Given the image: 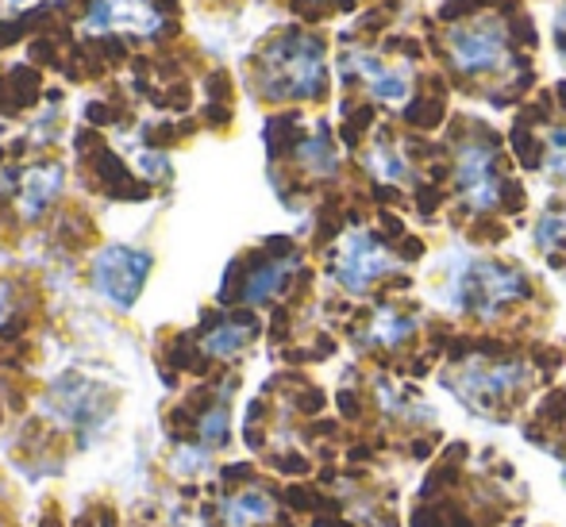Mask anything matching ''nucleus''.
Instances as JSON below:
<instances>
[{
	"label": "nucleus",
	"mask_w": 566,
	"mask_h": 527,
	"mask_svg": "<svg viewBox=\"0 0 566 527\" xmlns=\"http://www.w3.org/2000/svg\"><path fill=\"white\" fill-rule=\"evenodd\" d=\"M266 93L270 101H321L324 97V46L321 39L285 31L274 46H266Z\"/></svg>",
	"instance_id": "f257e3e1"
},
{
	"label": "nucleus",
	"mask_w": 566,
	"mask_h": 527,
	"mask_svg": "<svg viewBox=\"0 0 566 527\" xmlns=\"http://www.w3.org/2000/svg\"><path fill=\"white\" fill-rule=\"evenodd\" d=\"M528 297V282L516 270L497 266V262H462L451 277L448 301L459 313L478 319H493L501 308Z\"/></svg>",
	"instance_id": "f03ea898"
},
{
	"label": "nucleus",
	"mask_w": 566,
	"mask_h": 527,
	"mask_svg": "<svg viewBox=\"0 0 566 527\" xmlns=\"http://www.w3.org/2000/svg\"><path fill=\"white\" fill-rule=\"evenodd\" d=\"M528 381V366L524 362H485V358H470L448 378L451 393L459 397L467 409L493 417L516 397V389Z\"/></svg>",
	"instance_id": "7ed1b4c3"
},
{
	"label": "nucleus",
	"mask_w": 566,
	"mask_h": 527,
	"mask_svg": "<svg viewBox=\"0 0 566 527\" xmlns=\"http://www.w3.org/2000/svg\"><path fill=\"white\" fill-rule=\"evenodd\" d=\"M147 274H150V254L132 251V246H108L97 259V266H93V282H97V289L105 293L116 308L135 305Z\"/></svg>",
	"instance_id": "20e7f679"
},
{
	"label": "nucleus",
	"mask_w": 566,
	"mask_h": 527,
	"mask_svg": "<svg viewBox=\"0 0 566 527\" xmlns=\"http://www.w3.org/2000/svg\"><path fill=\"white\" fill-rule=\"evenodd\" d=\"M397 262L386 246L378 243L374 235L366 231H350L339 246V259H336V277L347 293H366L378 277L394 274Z\"/></svg>",
	"instance_id": "39448f33"
},
{
	"label": "nucleus",
	"mask_w": 566,
	"mask_h": 527,
	"mask_svg": "<svg viewBox=\"0 0 566 527\" xmlns=\"http://www.w3.org/2000/svg\"><path fill=\"white\" fill-rule=\"evenodd\" d=\"M451 62L462 74H497L509 62V39L497 23H474V28H454L448 35Z\"/></svg>",
	"instance_id": "423d86ee"
},
{
	"label": "nucleus",
	"mask_w": 566,
	"mask_h": 527,
	"mask_svg": "<svg viewBox=\"0 0 566 527\" xmlns=\"http://www.w3.org/2000/svg\"><path fill=\"white\" fill-rule=\"evenodd\" d=\"M454 186L470 209H493L501 201V189H505L497 173V155L485 143H467L459 150V162H454Z\"/></svg>",
	"instance_id": "0eeeda50"
},
{
	"label": "nucleus",
	"mask_w": 566,
	"mask_h": 527,
	"mask_svg": "<svg viewBox=\"0 0 566 527\" xmlns=\"http://www.w3.org/2000/svg\"><path fill=\"white\" fill-rule=\"evenodd\" d=\"M51 401L59 404V412L66 417L70 423H77V428H97V423L108 420V412H113V397L105 393L101 386H93V381L77 378V373H66V378L54 386Z\"/></svg>",
	"instance_id": "6e6552de"
},
{
	"label": "nucleus",
	"mask_w": 566,
	"mask_h": 527,
	"mask_svg": "<svg viewBox=\"0 0 566 527\" xmlns=\"http://www.w3.org/2000/svg\"><path fill=\"white\" fill-rule=\"evenodd\" d=\"M350 66H355L358 74L366 77V85H370V93L378 101H389V105H397V101L409 97V89H412L409 70L381 66V62H374L370 54H355V59H350Z\"/></svg>",
	"instance_id": "1a4fd4ad"
},
{
	"label": "nucleus",
	"mask_w": 566,
	"mask_h": 527,
	"mask_svg": "<svg viewBox=\"0 0 566 527\" xmlns=\"http://www.w3.org/2000/svg\"><path fill=\"white\" fill-rule=\"evenodd\" d=\"M293 270H297V259H274V262H262V266H251L247 270V285H243V301L247 305H266L270 297L290 285Z\"/></svg>",
	"instance_id": "9d476101"
},
{
	"label": "nucleus",
	"mask_w": 566,
	"mask_h": 527,
	"mask_svg": "<svg viewBox=\"0 0 566 527\" xmlns=\"http://www.w3.org/2000/svg\"><path fill=\"white\" fill-rule=\"evenodd\" d=\"M277 516L274 500L270 493L262 489H247V493H235V497L224 500V524L228 527H262Z\"/></svg>",
	"instance_id": "9b49d317"
},
{
	"label": "nucleus",
	"mask_w": 566,
	"mask_h": 527,
	"mask_svg": "<svg viewBox=\"0 0 566 527\" xmlns=\"http://www.w3.org/2000/svg\"><path fill=\"white\" fill-rule=\"evenodd\" d=\"M297 155L313 173H336V147L328 139V127H316L313 139H301Z\"/></svg>",
	"instance_id": "f8f14e48"
},
{
	"label": "nucleus",
	"mask_w": 566,
	"mask_h": 527,
	"mask_svg": "<svg viewBox=\"0 0 566 527\" xmlns=\"http://www.w3.org/2000/svg\"><path fill=\"white\" fill-rule=\"evenodd\" d=\"M8 89H12L20 108H35L39 97H43V77H39L35 66H12L8 70Z\"/></svg>",
	"instance_id": "ddd939ff"
},
{
	"label": "nucleus",
	"mask_w": 566,
	"mask_h": 527,
	"mask_svg": "<svg viewBox=\"0 0 566 527\" xmlns=\"http://www.w3.org/2000/svg\"><path fill=\"white\" fill-rule=\"evenodd\" d=\"M59 186H62V170L54 166V170H39L35 178L28 181V193H23V204H28V215H39L51 204V197L59 193Z\"/></svg>",
	"instance_id": "4468645a"
},
{
	"label": "nucleus",
	"mask_w": 566,
	"mask_h": 527,
	"mask_svg": "<svg viewBox=\"0 0 566 527\" xmlns=\"http://www.w3.org/2000/svg\"><path fill=\"white\" fill-rule=\"evenodd\" d=\"M412 331H417V324H412L409 316L378 313V316H374V327H370V339L381 342V347H397V342H405Z\"/></svg>",
	"instance_id": "2eb2a0df"
},
{
	"label": "nucleus",
	"mask_w": 566,
	"mask_h": 527,
	"mask_svg": "<svg viewBox=\"0 0 566 527\" xmlns=\"http://www.w3.org/2000/svg\"><path fill=\"white\" fill-rule=\"evenodd\" d=\"M370 170L378 173L381 181H409L412 178V170H409V162H405L401 155H397L389 143H374V150H370Z\"/></svg>",
	"instance_id": "dca6fc26"
},
{
	"label": "nucleus",
	"mask_w": 566,
	"mask_h": 527,
	"mask_svg": "<svg viewBox=\"0 0 566 527\" xmlns=\"http://www.w3.org/2000/svg\"><path fill=\"white\" fill-rule=\"evenodd\" d=\"M197 435L205 446H224L228 443V409L224 404H212L205 417H197Z\"/></svg>",
	"instance_id": "f3484780"
},
{
	"label": "nucleus",
	"mask_w": 566,
	"mask_h": 527,
	"mask_svg": "<svg viewBox=\"0 0 566 527\" xmlns=\"http://www.w3.org/2000/svg\"><path fill=\"white\" fill-rule=\"evenodd\" d=\"M544 166H547V173H552V178L566 181V127H555V131L547 135Z\"/></svg>",
	"instance_id": "a211bd4d"
},
{
	"label": "nucleus",
	"mask_w": 566,
	"mask_h": 527,
	"mask_svg": "<svg viewBox=\"0 0 566 527\" xmlns=\"http://www.w3.org/2000/svg\"><path fill=\"white\" fill-rule=\"evenodd\" d=\"M536 243L544 246V251H555V246H566V215H559V212L544 215V220L536 223Z\"/></svg>",
	"instance_id": "6ab92c4d"
},
{
	"label": "nucleus",
	"mask_w": 566,
	"mask_h": 527,
	"mask_svg": "<svg viewBox=\"0 0 566 527\" xmlns=\"http://www.w3.org/2000/svg\"><path fill=\"white\" fill-rule=\"evenodd\" d=\"M59 243L70 246V251L90 246L93 243V223L90 220H62L59 223Z\"/></svg>",
	"instance_id": "aec40b11"
},
{
	"label": "nucleus",
	"mask_w": 566,
	"mask_h": 527,
	"mask_svg": "<svg viewBox=\"0 0 566 527\" xmlns=\"http://www.w3.org/2000/svg\"><path fill=\"white\" fill-rule=\"evenodd\" d=\"M93 46H97V54L108 62V66H124V62L132 59V51H127V39H119V35L93 39Z\"/></svg>",
	"instance_id": "412c9836"
},
{
	"label": "nucleus",
	"mask_w": 566,
	"mask_h": 527,
	"mask_svg": "<svg viewBox=\"0 0 566 527\" xmlns=\"http://www.w3.org/2000/svg\"><path fill=\"white\" fill-rule=\"evenodd\" d=\"M85 119H90V127H105V124H127V112L116 108V105H105V101H90L85 105Z\"/></svg>",
	"instance_id": "4be33fe9"
},
{
	"label": "nucleus",
	"mask_w": 566,
	"mask_h": 527,
	"mask_svg": "<svg viewBox=\"0 0 566 527\" xmlns=\"http://www.w3.org/2000/svg\"><path fill=\"white\" fill-rule=\"evenodd\" d=\"M31 62H39V66H66L59 54V43H54L51 35L31 39Z\"/></svg>",
	"instance_id": "5701e85b"
},
{
	"label": "nucleus",
	"mask_w": 566,
	"mask_h": 527,
	"mask_svg": "<svg viewBox=\"0 0 566 527\" xmlns=\"http://www.w3.org/2000/svg\"><path fill=\"white\" fill-rule=\"evenodd\" d=\"M178 139H181L178 124H155V127H147V131H143V143H147L150 150L174 147V143H178Z\"/></svg>",
	"instance_id": "b1692460"
},
{
	"label": "nucleus",
	"mask_w": 566,
	"mask_h": 527,
	"mask_svg": "<svg viewBox=\"0 0 566 527\" xmlns=\"http://www.w3.org/2000/svg\"><path fill=\"white\" fill-rule=\"evenodd\" d=\"M205 93H209L212 105H224V101L231 97V77L224 74V70H212V74L205 77Z\"/></svg>",
	"instance_id": "393cba45"
},
{
	"label": "nucleus",
	"mask_w": 566,
	"mask_h": 527,
	"mask_svg": "<svg viewBox=\"0 0 566 527\" xmlns=\"http://www.w3.org/2000/svg\"><path fill=\"white\" fill-rule=\"evenodd\" d=\"M74 143H77V155H82V158H93L97 150H105V139H101L97 127H82Z\"/></svg>",
	"instance_id": "a878e982"
},
{
	"label": "nucleus",
	"mask_w": 566,
	"mask_h": 527,
	"mask_svg": "<svg viewBox=\"0 0 566 527\" xmlns=\"http://www.w3.org/2000/svg\"><path fill=\"white\" fill-rule=\"evenodd\" d=\"M189 97H193V93H189V82H174L170 89L163 93V105L174 112H189Z\"/></svg>",
	"instance_id": "bb28decb"
},
{
	"label": "nucleus",
	"mask_w": 566,
	"mask_h": 527,
	"mask_svg": "<svg viewBox=\"0 0 566 527\" xmlns=\"http://www.w3.org/2000/svg\"><path fill=\"white\" fill-rule=\"evenodd\" d=\"M23 35H31L23 20H0V46H12L15 39H23Z\"/></svg>",
	"instance_id": "cd10ccee"
},
{
	"label": "nucleus",
	"mask_w": 566,
	"mask_h": 527,
	"mask_svg": "<svg viewBox=\"0 0 566 527\" xmlns=\"http://www.w3.org/2000/svg\"><path fill=\"white\" fill-rule=\"evenodd\" d=\"M509 35L516 39V43H536V28H532L528 20H524V15H516V20H509Z\"/></svg>",
	"instance_id": "c85d7f7f"
},
{
	"label": "nucleus",
	"mask_w": 566,
	"mask_h": 527,
	"mask_svg": "<svg viewBox=\"0 0 566 527\" xmlns=\"http://www.w3.org/2000/svg\"><path fill=\"white\" fill-rule=\"evenodd\" d=\"M478 4H482V0H448V4L440 8V20H459V15L474 12Z\"/></svg>",
	"instance_id": "c756f323"
},
{
	"label": "nucleus",
	"mask_w": 566,
	"mask_h": 527,
	"mask_svg": "<svg viewBox=\"0 0 566 527\" xmlns=\"http://www.w3.org/2000/svg\"><path fill=\"white\" fill-rule=\"evenodd\" d=\"M23 331H28V319H23V316H12L4 327H0V342H15Z\"/></svg>",
	"instance_id": "7c9ffc66"
},
{
	"label": "nucleus",
	"mask_w": 566,
	"mask_h": 527,
	"mask_svg": "<svg viewBox=\"0 0 566 527\" xmlns=\"http://www.w3.org/2000/svg\"><path fill=\"white\" fill-rule=\"evenodd\" d=\"M205 124H209V127H228L231 124L228 105H212V101H209V108H205Z\"/></svg>",
	"instance_id": "2f4dec72"
},
{
	"label": "nucleus",
	"mask_w": 566,
	"mask_h": 527,
	"mask_svg": "<svg viewBox=\"0 0 566 527\" xmlns=\"http://www.w3.org/2000/svg\"><path fill=\"white\" fill-rule=\"evenodd\" d=\"M20 105H15L12 89H8V77H0V116H15Z\"/></svg>",
	"instance_id": "473e14b6"
},
{
	"label": "nucleus",
	"mask_w": 566,
	"mask_h": 527,
	"mask_svg": "<svg viewBox=\"0 0 566 527\" xmlns=\"http://www.w3.org/2000/svg\"><path fill=\"white\" fill-rule=\"evenodd\" d=\"M93 520H97V527H119V513H116L113 505H97Z\"/></svg>",
	"instance_id": "72a5a7b5"
},
{
	"label": "nucleus",
	"mask_w": 566,
	"mask_h": 527,
	"mask_svg": "<svg viewBox=\"0 0 566 527\" xmlns=\"http://www.w3.org/2000/svg\"><path fill=\"white\" fill-rule=\"evenodd\" d=\"M150 8H155V12H163V15H170V12H178V8H181V0H150Z\"/></svg>",
	"instance_id": "f704fd0d"
},
{
	"label": "nucleus",
	"mask_w": 566,
	"mask_h": 527,
	"mask_svg": "<svg viewBox=\"0 0 566 527\" xmlns=\"http://www.w3.org/2000/svg\"><path fill=\"white\" fill-rule=\"evenodd\" d=\"M224 482H228V485L247 482V466H228V470H224Z\"/></svg>",
	"instance_id": "c9c22d12"
},
{
	"label": "nucleus",
	"mask_w": 566,
	"mask_h": 527,
	"mask_svg": "<svg viewBox=\"0 0 566 527\" xmlns=\"http://www.w3.org/2000/svg\"><path fill=\"white\" fill-rule=\"evenodd\" d=\"M39 527H66V524H62L59 508H46V513H43V520H39Z\"/></svg>",
	"instance_id": "e433bc0d"
},
{
	"label": "nucleus",
	"mask_w": 566,
	"mask_h": 527,
	"mask_svg": "<svg viewBox=\"0 0 566 527\" xmlns=\"http://www.w3.org/2000/svg\"><path fill=\"white\" fill-rule=\"evenodd\" d=\"M555 39H559V51L566 54V12H559V20H555Z\"/></svg>",
	"instance_id": "4c0bfd02"
},
{
	"label": "nucleus",
	"mask_w": 566,
	"mask_h": 527,
	"mask_svg": "<svg viewBox=\"0 0 566 527\" xmlns=\"http://www.w3.org/2000/svg\"><path fill=\"white\" fill-rule=\"evenodd\" d=\"M74 527H97V520H93V516H82V520H77Z\"/></svg>",
	"instance_id": "58836bf2"
},
{
	"label": "nucleus",
	"mask_w": 566,
	"mask_h": 527,
	"mask_svg": "<svg viewBox=\"0 0 566 527\" xmlns=\"http://www.w3.org/2000/svg\"><path fill=\"white\" fill-rule=\"evenodd\" d=\"M0 423H4V401H0Z\"/></svg>",
	"instance_id": "ea45409f"
},
{
	"label": "nucleus",
	"mask_w": 566,
	"mask_h": 527,
	"mask_svg": "<svg viewBox=\"0 0 566 527\" xmlns=\"http://www.w3.org/2000/svg\"><path fill=\"white\" fill-rule=\"evenodd\" d=\"M0 162H4V147H0Z\"/></svg>",
	"instance_id": "a19ab883"
}]
</instances>
